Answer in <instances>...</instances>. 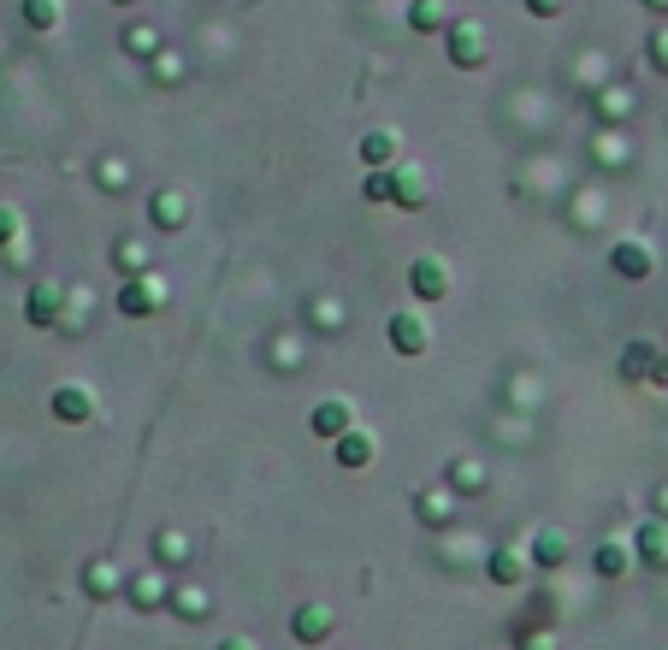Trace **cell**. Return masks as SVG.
<instances>
[{"label": "cell", "instance_id": "obj_1", "mask_svg": "<svg viewBox=\"0 0 668 650\" xmlns=\"http://www.w3.org/2000/svg\"><path fill=\"white\" fill-rule=\"evenodd\" d=\"M408 290H414L420 308H438V302L450 296V266H444L438 255H420L414 266H408Z\"/></svg>", "mask_w": 668, "mask_h": 650}, {"label": "cell", "instance_id": "obj_2", "mask_svg": "<svg viewBox=\"0 0 668 650\" xmlns=\"http://www.w3.org/2000/svg\"><path fill=\"white\" fill-rule=\"evenodd\" d=\"M290 639L296 645H332L337 639V609L332 603H302L290 615Z\"/></svg>", "mask_w": 668, "mask_h": 650}, {"label": "cell", "instance_id": "obj_3", "mask_svg": "<svg viewBox=\"0 0 668 650\" xmlns=\"http://www.w3.org/2000/svg\"><path fill=\"white\" fill-rule=\"evenodd\" d=\"M160 302H166V284H160V278H125V284H119V302H113V308H119L125 320H148V314H154Z\"/></svg>", "mask_w": 668, "mask_h": 650}, {"label": "cell", "instance_id": "obj_4", "mask_svg": "<svg viewBox=\"0 0 668 650\" xmlns=\"http://www.w3.org/2000/svg\"><path fill=\"white\" fill-rule=\"evenodd\" d=\"M391 349L402 361H420L432 349V320L426 314H391Z\"/></svg>", "mask_w": 668, "mask_h": 650}, {"label": "cell", "instance_id": "obj_5", "mask_svg": "<svg viewBox=\"0 0 668 650\" xmlns=\"http://www.w3.org/2000/svg\"><path fill=\"white\" fill-rule=\"evenodd\" d=\"M609 266H615L627 284H645V278L657 272V255H651V243H639V237H621V243L609 249Z\"/></svg>", "mask_w": 668, "mask_h": 650}, {"label": "cell", "instance_id": "obj_6", "mask_svg": "<svg viewBox=\"0 0 668 650\" xmlns=\"http://www.w3.org/2000/svg\"><path fill=\"white\" fill-rule=\"evenodd\" d=\"M60 302H66L60 284H54V278H36V284L24 290V320L36 325V331H48V325L60 320Z\"/></svg>", "mask_w": 668, "mask_h": 650}, {"label": "cell", "instance_id": "obj_7", "mask_svg": "<svg viewBox=\"0 0 668 650\" xmlns=\"http://www.w3.org/2000/svg\"><path fill=\"white\" fill-rule=\"evenodd\" d=\"M444 42H450V65H462V71H473V65L485 60V30H479L473 18L450 24V30H444Z\"/></svg>", "mask_w": 668, "mask_h": 650}, {"label": "cell", "instance_id": "obj_8", "mask_svg": "<svg viewBox=\"0 0 668 650\" xmlns=\"http://www.w3.org/2000/svg\"><path fill=\"white\" fill-rule=\"evenodd\" d=\"M426 195H432V172L426 166H391V201L397 207H426Z\"/></svg>", "mask_w": 668, "mask_h": 650}, {"label": "cell", "instance_id": "obj_9", "mask_svg": "<svg viewBox=\"0 0 668 650\" xmlns=\"http://www.w3.org/2000/svg\"><path fill=\"white\" fill-rule=\"evenodd\" d=\"M308 426H314V438H326V444H337V438H343V432L355 426V408H349L343 396H326V402H314Z\"/></svg>", "mask_w": 668, "mask_h": 650}, {"label": "cell", "instance_id": "obj_10", "mask_svg": "<svg viewBox=\"0 0 668 650\" xmlns=\"http://www.w3.org/2000/svg\"><path fill=\"white\" fill-rule=\"evenodd\" d=\"M148 219H154V231H184V225H190L184 190H154L148 195Z\"/></svg>", "mask_w": 668, "mask_h": 650}, {"label": "cell", "instance_id": "obj_11", "mask_svg": "<svg viewBox=\"0 0 668 650\" xmlns=\"http://www.w3.org/2000/svg\"><path fill=\"white\" fill-rule=\"evenodd\" d=\"M54 420H66V426L95 420V390L89 385H60L54 390Z\"/></svg>", "mask_w": 668, "mask_h": 650}, {"label": "cell", "instance_id": "obj_12", "mask_svg": "<svg viewBox=\"0 0 668 650\" xmlns=\"http://www.w3.org/2000/svg\"><path fill=\"white\" fill-rule=\"evenodd\" d=\"M633 550H639L645 568H668V526L663 520H645V526L633 532Z\"/></svg>", "mask_w": 668, "mask_h": 650}, {"label": "cell", "instance_id": "obj_13", "mask_svg": "<svg viewBox=\"0 0 668 650\" xmlns=\"http://www.w3.org/2000/svg\"><path fill=\"white\" fill-rule=\"evenodd\" d=\"M332 450H337V467H349V473H361V467H367V461L379 455V444H373V432H355V426H349V432L337 438Z\"/></svg>", "mask_w": 668, "mask_h": 650}, {"label": "cell", "instance_id": "obj_14", "mask_svg": "<svg viewBox=\"0 0 668 650\" xmlns=\"http://www.w3.org/2000/svg\"><path fill=\"white\" fill-rule=\"evenodd\" d=\"M391 160H397V136H391V130H367V136H361V166H367V172H385Z\"/></svg>", "mask_w": 668, "mask_h": 650}, {"label": "cell", "instance_id": "obj_15", "mask_svg": "<svg viewBox=\"0 0 668 650\" xmlns=\"http://www.w3.org/2000/svg\"><path fill=\"white\" fill-rule=\"evenodd\" d=\"M485 574H491V585H521L527 580V556H521V550H491Z\"/></svg>", "mask_w": 668, "mask_h": 650}, {"label": "cell", "instance_id": "obj_16", "mask_svg": "<svg viewBox=\"0 0 668 650\" xmlns=\"http://www.w3.org/2000/svg\"><path fill=\"white\" fill-rule=\"evenodd\" d=\"M651 367H657V343H651V337H633V343L621 349V373H627V379H651Z\"/></svg>", "mask_w": 668, "mask_h": 650}, {"label": "cell", "instance_id": "obj_17", "mask_svg": "<svg viewBox=\"0 0 668 650\" xmlns=\"http://www.w3.org/2000/svg\"><path fill=\"white\" fill-rule=\"evenodd\" d=\"M592 568H598V580H621V574L633 568V550H627V544H615V538H603L598 556H592Z\"/></svg>", "mask_w": 668, "mask_h": 650}, {"label": "cell", "instance_id": "obj_18", "mask_svg": "<svg viewBox=\"0 0 668 650\" xmlns=\"http://www.w3.org/2000/svg\"><path fill=\"white\" fill-rule=\"evenodd\" d=\"M172 615H178V621H207V615H213V597H207L201 585H178V591H172Z\"/></svg>", "mask_w": 668, "mask_h": 650}, {"label": "cell", "instance_id": "obj_19", "mask_svg": "<svg viewBox=\"0 0 668 650\" xmlns=\"http://www.w3.org/2000/svg\"><path fill=\"white\" fill-rule=\"evenodd\" d=\"M18 18H24V30L48 36V30H60V0H18Z\"/></svg>", "mask_w": 668, "mask_h": 650}, {"label": "cell", "instance_id": "obj_20", "mask_svg": "<svg viewBox=\"0 0 668 650\" xmlns=\"http://www.w3.org/2000/svg\"><path fill=\"white\" fill-rule=\"evenodd\" d=\"M527 556H533L538 568H562V562H568V538H562L556 526H544V532L533 538V550H527Z\"/></svg>", "mask_w": 668, "mask_h": 650}, {"label": "cell", "instance_id": "obj_21", "mask_svg": "<svg viewBox=\"0 0 668 650\" xmlns=\"http://www.w3.org/2000/svg\"><path fill=\"white\" fill-rule=\"evenodd\" d=\"M113 266H119L125 278H148V243H142V237H119V249H113Z\"/></svg>", "mask_w": 668, "mask_h": 650}, {"label": "cell", "instance_id": "obj_22", "mask_svg": "<svg viewBox=\"0 0 668 650\" xmlns=\"http://www.w3.org/2000/svg\"><path fill=\"white\" fill-rule=\"evenodd\" d=\"M119 591H125V603H136V609H160V603H166V585L154 580V574H136V580H125Z\"/></svg>", "mask_w": 668, "mask_h": 650}, {"label": "cell", "instance_id": "obj_23", "mask_svg": "<svg viewBox=\"0 0 668 650\" xmlns=\"http://www.w3.org/2000/svg\"><path fill=\"white\" fill-rule=\"evenodd\" d=\"M119 568H113V562H89V568H83V591H89V597H119Z\"/></svg>", "mask_w": 668, "mask_h": 650}, {"label": "cell", "instance_id": "obj_24", "mask_svg": "<svg viewBox=\"0 0 668 650\" xmlns=\"http://www.w3.org/2000/svg\"><path fill=\"white\" fill-rule=\"evenodd\" d=\"M125 54L154 60V54H160V30H154V24H131V30H125Z\"/></svg>", "mask_w": 668, "mask_h": 650}, {"label": "cell", "instance_id": "obj_25", "mask_svg": "<svg viewBox=\"0 0 668 650\" xmlns=\"http://www.w3.org/2000/svg\"><path fill=\"white\" fill-rule=\"evenodd\" d=\"M408 30H420V36L444 30V6H438V0H414V6H408Z\"/></svg>", "mask_w": 668, "mask_h": 650}, {"label": "cell", "instance_id": "obj_26", "mask_svg": "<svg viewBox=\"0 0 668 650\" xmlns=\"http://www.w3.org/2000/svg\"><path fill=\"white\" fill-rule=\"evenodd\" d=\"M154 556H160L166 568H172V562H190V538H184V532H160V538H154Z\"/></svg>", "mask_w": 668, "mask_h": 650}, {"label": "cell", "instance_id": "obj_27", "mask_svg": "<svg viewBox=\"0 0 668 650\" xmlns=\"http://www.w3.org/2000/svg\"><path fill=\"white\" fill-rule=\"evenodd\" d=\"M95 178H101V184H107L113 195L131 190V166H125V160H101V172H95Z\"/></svg>", "mask_w": 668, "mask_h": 650}, {"label": "cell", "instance_id": "obj_28", "mask_svg": "<svg viewBox=\"0 0 668 650\" xmlns=\"http://www.w3.org/2000/svg\"><path fill=\"white\" fill-rule=\"evenodd\" d=\"M308 320L320 325V331H337V325H343V302H332V296H320V302H314V314H308Z\"/></svg>", "mask_w": 668, "mask_h": 650}, {"label": "cell", "instance_id": "obj_29", "mask_svg": "<svg viewBox=\"0 0 668 650\" xmlns=\"http://www.w3.org/2000/svg\"><path fill=\"white\" fill-rule=\"evenodd\" d=\"M414 515L426 520V526H444L456 509H450V497H420V509H414Z\"/></svg>", "mask_w": 668, "mask_h": 650}, {"label": "cell", "instance_id": "obj_30", "mask_svg": "<svg viewBox=\"0 0 668 650\" xmlns=\"http://www.w3.org/2000/svg\"><path fill=\"white\" fill-rule=\"evenodd\" d=\"M154 83H166V89H172V83H184V65L172 60V54H154Z\"/></svg>", "mask_w": 668, "mask_h": 650}, {"label": "cell", "instance_id": "obj_31", "mask_svg": "<svg viewBox=\"0 0 668 650\" xmlns=\"http://www.w3.org/2000/svg\"><path fill=\"white\" fill-rule=\"evenodd\" d=\"M361 195H367V201H391V166H385V172H367Z\"/></svg>", "mask_w": 668, "mask_h": 650}, {"label": "cell", "instance_id": "obj_32", "mask_svg": "<svg viewBox=\"0 0 668 650\" xmlns=\"http://www.w3.org/2000/svg\"><path fill=\"white\" fill-rule=\"evenodd\" d=\"M456 485H462V491H479V485H485V461H456Z\"/></svg>", "mask_w": 668, "mask_h": 650}, {"label": "cell", "instance_id": "obj_33", "mask_svg": "<svg viewBox=\"0 0 668 650\" xmlns=\"http://www.w3.org/2000/svg\"><path fill=\"white\" fill-rule=\"evenodd\" d=\"M12 243H18V213H12V207H0V255H6Z\"/></svg>", "mask_w": 668, "mask_h": 650}, {"label": "cell", "instance_id": "obj_34", "mask_svg": "<svg viewBox=\"0 0 668 650\" xmlns=\"http://www.w3.org/2000/svg\"><path fill=\"white\" fill-rule=\"evenodd\" d=\"M651 65H657V71H668V30H657V36H651Z\"/></svg>", "mask_w": 668, "mask_h": 650}, {"label": "cell", "instance_id": "obj_35", "mask_svg": "<svg viewBox=\"0 0 668 650\" xmlns=\"http://www.w3.org/2000/svg\"><path fill=\"white\" fill-rule=\"evenodd\" d=\"M603 113H609V119H615V113H627V95H621V89H609V95H603Z\"/></svg>", "mask_w": 668, "mask_h": 650}, {"label": "cell", "instance_id": "obj_36", "mask_svg": "<svg viewBox=\"0 0 668 650\" xmlns=\"http://www.w3.org/2000/svg\"><path fill=\"white\" fill-rule=\"evenodd\" d=\"M527 6H533L538 18H556V12H562V0H527Z\"/></svg>", "mask_w": 668, "mask_h": 650}, {"label": "cell", "instance_id": "obj_37", "mask_svg": "<svg viewBox=\"0 0 668 650\" xmlns=\"http://www.w3.org/2000/svg\"><path fill=\"white\" fill-rule=\"evenodd\" d=\"M521 650H556V645H550V633H533V639H527Z\"/></svg>", "mask_w": 668, "mask_h": 650}, {"label": "cell", "instance_id": "obj_38", "mask_svg": "<svg viewBox=\"0 0 668 650\" xmlns=\"http://www.w3.org/2000/svg\"><path fill=\"white\" fill-rule=\"evenodd\" d=\"M651 379H657V385H668V355H657V367H651Z\"/></svg>", "mask_w": 668, "mask_h": 650}, {"label": "cell", "instance_id": "obj_39", "mask_svg": "<svg viewBox=\"0 0 668 650\" xmlns=\"http://www.w3.org/2000/svg\"><path fill=\"white\" fill-rule=\"evenodd\" d=\"M219 650H255L249 639H219Z\"/></svg>", "mask_w": 668, "mask_h": 650}, {"label": "cell", "instance_id": "obj_40", "mask_svg": "<svg viewBox=\"0 0 668 650\" xmlns=\"http://www.w3.org/2000/svg\"><path fill=\"white\" fill-rule=\"evenodd\" d=\"M639 6H651V12H668V0H639Z\"/></svg>", "mask_w": 668, "mask_h": 650}, {"label": "cell", "instance_id": "obj_41", "mask_svg": "<svg viewBox=\"0 0 668 650\" xmlns=\"http://www.w3.org/2000/svg\"><path fill=\"white\" fill-rule=\"evenodd\" d=\"M657 515H668V491H657Z\"/></svg>", "mask_w": 668, "mask_h": 650}, {"label": "cell", "instance_id": "obj_42", "mask_svg": "<svg viewBox=\"0 0 668 650\" xmlns=\"http://www.w3.org/2000/svg\"><path fill=\"white\" fill-rule=\"evenodd\" d=\"M119 6H131V0H119Z\"/></svg>", "mask_w": 668, "mask_h": 650}]
</instances>
